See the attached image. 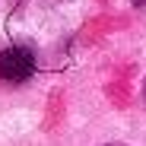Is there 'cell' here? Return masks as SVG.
Here are the masks:
<instances>
[{"label":"cell","instance_id":"2","mask_svg":"<svg viewBox=\"0 0 146 146\" xmlns=\"http://www.w3.org/2000/svg\"><path fill=\"white\" fill-rule=\"evenodd\" d=\"M137 3H146V0H137Z\"/></svg>","mask_w":146,"mask_h":146},{"label":"cell","instance_id":"1","mask_svg":"<svg viewBox=\"0 0 146 146\" xmlns=\"http://www.w3.org/2000/svg\"><path fill=\"white\" fill-rule=\"evenodd\" d=\"M32 70H35V54H32V48L13 44V48H7V51H0V80H7V83H22V80L32 76Z\"/></svg>","mask_w":146,"mask_h":146}]
</instances>
